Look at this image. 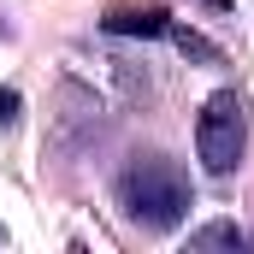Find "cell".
<instances>
[{
	"instance_id": "6da1fadb",
	"label": "cell",
	"mask_w": 254,
	"mask_h": 254,
	"mask_svg": "<svg viewBox=\"0 0 254 254\" xmlns=\"http://www.w3.org/2000/svg\"><path fill=\"white\" fill-rule=\"evenodd\" d=\"M119 207H125L130 225H142V231H172V225H184V213L195 207V190L184 178V166H172V160H136L119 178Z\"/></svg>"
},
{
	"instance_id": "7a4b0ae2",
	"label": "cell",
	"mask_w": 254,
	"mask_h": 254,
	"mask_svg": "<svg viewBox=\"0 0 254 254\" xmlns=\"http://www.w3.org/2000/svg\"><path fill=\"white\" fill-rule=\"evenodd\" d=\"M195 148H201V160H207V172H237V160H243V148H249V101L237 95V89H219V95H207V107H201V119H195Z\"/></svg>"
},
{
	"instance_id": "3957f363",
	"label": "cell",
	"mask_w": 254,
	"mask_h": 254,
	"mask_svg": "<svg viewBox=\"0 0 254 254\" xmlns=\"http://www.w3.org/2000/svg\"><path fill=\"white\" fill-rule=\"evenodd\" d=\"M101 30H107V36H142V42H154V36L172 30V12H166V6H142V0H119V6L101 18Z\"/></svg>"
},
{
	"instance_id": "277c9868",
	"label": "cell",
	"mask_w": 254,
	"mask_h": 254,
	"mask_svg": "<svg viewBox=\"0 0 254 254\" xmlns=\"http://www.w3.org/2000/svg\"><path fill=\"white\" fill-rule=\"evenodd\" d=\"M254 237L243 231V225H231V219H213V225H201V231H190V249L207 254V249H249Z\"/></svg>"
},
{
	"instance_id": "5b68a950",
	"label": "cell",
	"mask_w": 254,
	"mask_h": 254,
	"mask_svg": "<svg viewBox=\"0 0 254 254\" xmlns=\"http://www.w3.org/2000/svg\"><path fill=\"white\" fill-rule=\"evenodd\" d=\"M166 36L178 42V54H190V60H207V65H219V48H213L207 36H195V30H178V24H172Z\"/></svg>"
},
{
	"instance_id": "8992f818",
	"label": "cell",
	"mask_w": 254,
	"mask_h": 254,
	"mask_svg": "<svg viewBox=\"0 0 254 254\" xmlns=\"http://www.w3.org/2000/svg\"><path fill=\"white\" fill-rule=\"evenodd\" d=\"M18 107H24V101H18V89H0V130L18 125Z\"/></svg>"
},
{
	"instance_id": "52a82bcc",
	"label": "cell",
	"mask_w": 254,
	"mask_h": 254,
	"mask_svg": "<svg viewBox=\"0 0 254 254\" xmlns=\"http://www.w3.org/2000/svg\"><path fill=\"white\" fill-rule=\"evenodd\" d=\"M195 6H207V12H231V0H195Z\"/></svg>"
}]
</instances>
